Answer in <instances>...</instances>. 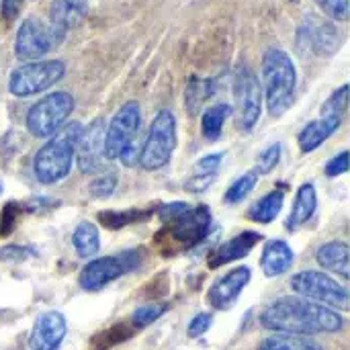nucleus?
<instances>
[{
	"label": "nucleus",
	"instance_id": "a878e982",
	"mask_svg": "<svg viewBox=\"0 0 350 350\" xmlns=\"http://www.w3.org/2000/svg\"><path fill=\"white\" fill-rule=\"evenodd\" d=\"M256 180H258V174L256 172H248L244 176H240L236 183H232V187L226 191V197L224 201L228 205H236V203H242L256 187Z\"/></svg>",
	"mask_w": 350,
	"mask_h": 350
},
{
	"label": "nucleus",
	"instance_id": "72a5a7b5",
	"mask_svg": "<svg viewBox=\"0 0 350 350\" xmlns=\"http://www.w3.org/2000/svg\"><path fill=\"white\" fill-rule=\"evenodd\" d=\"M35 252L27 246H16V244H10V246H2L0 248V260L2 262H23L27 256H33Z\"/></svg>",
	"mask_w": 350,
	"mask_h": 350
},
{
	"label": "nucleus",
	"instance_id": "f704fd0d",
	"mask_svg": "<svg viewBox=\"0 0 350 350\" xmlns=\"http://www.w3.org/2000/svg\"><path fill=\"white\" fill-rule=\"evenodd\" d=\"M211 322H213V316H211V314H207V312L197 314V316L191 320V324H189V336H191V338L203 336V334L211 328Z\"/></svg>",
	"mask_w": 350,
	"mask_h": 350
},
{
	"label": "nucleus",
	"instance_id": "412c9836",
	"mask_svg": "<svg viewBox=\"0 0 350 350\" xmlns=\"http://www.w3.org/2000/svg\"><path fill=\"white\" fill-rule=\"evenodd\" d=\"M316 207H318V193H316V187L312 183H306L299 187L297 191V197L293 201V209H291V215H289V221H287V228L293 230L297 226H304L312 219V215L316 213Z\"/></svg>",
	"mask_w": 350,
	"mask_h": 350
},
{
	"label": "nucleus",
	"instance_id": "4468645a",
	"mask_svg": "<svg viewBox=\"0 0 350 350\" xmlns=\"http://www.w3.org/2000/svg\"><path fill=\"white\" fill-rule=\"evenodd\" d=\"M66 318L51 310L41 314L31 330L29 336V349L31 350H59L64 338H66Z\"/></svg>",
	"mask_w": 350,
	"mask_h": 350
},
{
	"label": "nucleus",
	"instance_id": "dca6fc26",
	"mask_svg": "<svg viewBox=\"0 0 350 350\" xmlns=\"http://www.w3.org/2000/svg\"><path fill=\"white\" fill-rule=\"evenodd\" d=\"M262 240V236L258 232H242L238 234L236 238L228 240L226 244H221L209 258V267L211 269H217L221 265H228V262H234V260H240L244 256L250 254V250Z\"/></svg>",
	"mask_w": 350,
	"mask_h": 350
},
{
	"label": "nucleus",
	"instance_id": "39448f33",
	"mask_svg": "<svg viewBox=\"0 0 350 350\" xmlns=\"http://www.w3.org/2000/svg\"><path fill=\"white\" fill-rule=\"evenodd\" d=\"M74 111V96L66 90H55L39 98L27 113V129L33 137H51L57 133Z\"/></svg>",
	"mask_w": 350,
	"mask_h": 350
},
{
	"label": "nucleus",
	"instance_id": "c756f323",
	"mask_svg": "<svg viewBox=\"0 0 350 350\" xmlns=\"http://www.w3.org/2000/svg\"><path fill=\"white\" fill-rule=\"evenodd\" d=\"M281 160V144H271L256 156V174H269Z\"/></svg>",
	"mask_w": 350,
	"mask_h": 350
},
{
	"label": "nucleus",
	"instance_id": "9d476101",
	"mask_svg": "<svg viewBox=\"0 0 350 350\" xmlns=\"http://www.w3.org/2000/svg\"><path fill=\"white\" fill-rule=\"evenodd\" d=\"M142 127V107L137 100H127L111 119L105 133V158L119 160L123 150L137 139Z\"/></svg>",
	"mask_w": 350,
	"mask_h": 350
},
{
	"label": "nucleus",
	"instance_id": "2eb2a0df",
	"mask_svg": "<svg viewBox=\"0 0 350 350\" xmlns=\"http://www.w3.org/2000/svg\"><path fill=\"white\" fill-rule=\"evenodd\" d=\"M125 267L119 260V256H105V258H96L90 260L82 273H80V287L84 291H98L103 287H107L109 283H113L115 279H119L121 275H125Z\"/></svg>",
	"mask_w": 350,
	"mask_h": 350
},
{
	"label": "nucleus",
	"instance_id": "aec40b11",
	"mask_svg": "<svg viewBox=\"0 0 350 350\" xmlns=\"http://www.w3.org/2000/svg\"><path fill=\"white\" fill-rule=\"evenodd\" d=\"M320 267H324L326 271L338 275L340 279H349V246L347 242H328L324 244L318 254H316Z\"/></svg>",
	"mask_w": 350,
	"mask_h": 350
},
{
	"label": "nucleus",
	"instance_id": "7ed1b4c3",
	"mask_svg": "<svg viewBox=\"0 0 350 350\" xmlns=\"http://www.w3.org/2000/svg\"><path fill=\"white\" fill-rule=\"evenodd\" d=\"M297 72L293 59L283 49L271 47L262 55V86L271 115H283L295 98Z\"/></svg>",
	"mask_w": 350,
	"mask_h": 350
},
{
	"label": "nucleus",
	"instance_id": "f03ea898",
	"mask_svg": "<svg viewBox=\"0 0 350 350\" xmlns=\"http://www.w3.org/2000/svg\"><path fill=\"white\" fill-rule=\"evenodd\" d=\"M80 133L82 125L78 121L66 123L45 142L43 148L37 150L33 158V174L41 185H55L70 174Z\"/></svg>",
	"mask_w": 350,
	"mask_h": 350
},
{
	"label": "nucleus",
	"instance_id": "2f4dec72",
	"mask_svg": "<svg viewBox=\"0 0 350 350\" xmlns=\"http://www.w3.org/2000/svg\"><path fill=\"white\" fill-rule=\"evenodd\" d=\"M318 6L334 21L349 18V0H316Z\"/></svg>",
	"mask_w": 350,
	"mask_h": 350
},
{
	"label": "nucleus",
	"instance_id": "ddd939ff",
	"mask_svg": "<svg viewBox=\"0 0 350 350\" xmlns=\"http://www.w3.org/2000/svg\"><path fill=\"white\" fill-rule=\"evenodd\" d=\"M250 279H252V271L248 267H238V269L230 271L228 275H224L221 279H217L209 287V293H207L211 308L221 310V312L230 310L238 301L240 293L250 283Z\"/></svg>",
	"mask_w": 350,
	"mask_h": 350
},
{
	"label": "nucleus",
	"instance_id": "5701e85b",
	"mask_svg": "<svg viewBox=\"0 0 350 350\" xmlns=\"http://www.w3.org/2000/svg\"><path fill=\"white\" fill-rule=\"evenodd\" d=\"M258 350H324L320 342L299 334H275L260 342Z\"/></svg>",
	"mask_w": 350,
	"mask_h": 350
},
{
	"label": "nucleus",
	"instance_id": "bb28decb",
	"mask_svg": "<svg viewBox=\"0 0 350 350\" xmlns=\"http://www.w3.org/2000/svg\"><path fill=\"white\" fill-rule=\"evenodd\" d=\"M211 94V82L209 80H191L187 92H185V105L191 109V113H197L199 105H203Z\"/></svg>",
	"mask_w": 350,
	"mask_h": 350
},
{
	"label": "nucleus",
	"instance_id": "c85d7f7f",
	"mask_svg": "<svg viewBox=\"0 0 350 350\" xmlns=\"http://www.w3.org/2000/svg\"><path fill=\"white\" fill-rule=\"evenodd\" d=\"M166 310H168L166 304H148V306H142V308H137L133 312L131 322H133L135 328H146V326L154 324L158 318H162L166 314Z\"/></svg>",
	"mask_w": 350,
	"mask_h": 350
},
{
	"label": "nucleus",
	"instance_id": "9b49d317",
	"mask_svg": "<svg viewBox=\"0 0 350 350\" xmlns=\"http://www.w3.org/2000/svg\"><path fill=\"white\" fill-rule=\"evenodd\" d=\"M234 94L238 98L240 115L238 123L242 131H252L260 119V105H262V88L258 78L242 66L236 72V82H234Z\"/></svg>",
	"mask_w": 350,
	"mask_h": 350
},
{
	"label": "nucleus",
	"instance_id": "0eeeda50",
	"mask_svg": "<svg viewBox=\"0 0 350 350\" xmlns=\"http://www.w3.org/2000/svg\"><path fill=\"white\" fill-rule=\"evenodd\" d=\"M160 217L170 226L174 240L187 246L201 242L211 226V211L207 205L191 207L187 203H172L160 209Z\"/></svg>",
	"mask_w": 350,
	"mask_h": 350
},
{
	"label": "nucleus",
	"instance_id": "7c9ffc66",
	"mask_svg": "<svg viewBox=\"0 0 350 350\" xmlns=\"http://www.w3.org/2000/svg\"><path fill=\"white\" fill-rule=\"evenodd\" d=\"M90 193L96 197V199H105V197H111L117 189V176L115 174H105V176H98L90 183Z\"/></svg>",
	"mask_w": 350,
	"mask_h": 350
},
{
	"label": "nucleus",
	"instance_id": "f8f14e48",
	"mask_svg": "<svg viewBox=\"0 0 350 350\" xmlns=\"http://www.w3.org/2000/svg\"><path fill=\"white\" fill-rule=\"evenodd\" d=\"M105 119L96 117L88 127H82L78 146H76V158L78 168L82 174H96L105 168Z\"/></svg>",
	"mask_w": 350,
	"mask_h": 350
},
{
	"label": "nucleus",
	"instance_id": "6ab92c4d",
	"mask_svg": "<svg viewBox=\"0 0 350 350\" xmlns=\"http://www.w3.org/2000/svg\"><path fill=\"white\" fill-rule=\"evenodd\" d=\"M293 250L289 248L287 242L283 240H271L267 242L265 250H262V258H260V267L262 273L267 277H279L285 275L291 267H293Z\"/></svg>",
	"mask_w": 350,
	"mask_h": 350
},
{
	"label": "nucleus",
	"instance_id": "6e6552de",
	"mask_svg": "<svg viewBox=\"0 0 350 350\" xmlns=\"http://www.w3.org/2000/svg\"><path fill=\"white\" fill-rule=\"evenodd\" d=\"M291 289L299 297L316 301L330 310H347L349 308V289L326 273H318V271L297 273L291 279Z\"/></svg>",
	"mask_w": 350,
	"mask_h": 350
},
{
	"label": "nucleus",
	"instance_id": "f257e3e1",
	"mask_svg": "<svg viewBox=\"0 0 350 350\" xmlns=\"http://www.w3.org/2000/svg\"><path fill=\"white\" fill-rule=\"evenodd\" d=\"M260 324L262 328L281 334L314 336L340 332L345 318L336 310L304 297H281L260 314Z\"/></svg>",
	"mask_w": 350,
	"mask_h": 350
},
{
	"label": "nucleus",
	"instance_id": "cd10ccee",
	"mask_svg": "<svg viewBox=\"0 0 350 350\" xmlns=\"http://www.w3.org/2000/svg\"><path fill=\"white\" fill-rule=\"evenodd\" d=\"M347 107H349V84H342L338 90H334L330 94V98L324 103L322 107V115H334L345 119L347 115Z\"/></svg>",
	"mask_w": 350,
	"mask_h": 350
},
{
	"label": "nucleus",
	"instance_id": "473e14b6",
	"mask_svg": "<svg viewBox=\"0 0 350 350\" xmlns=\"http://www.w3.org/2000/svg\"><path fill=\"white\" fill-rule=\"evenodd\" d=\"M221 160H224V154H211V156H205L197 162L195 166V174H201V176H215L219 166H221Z\"/></svg>",
	"mask_w": 350,
	"mask_h": 350
},
{
	"label": "nucleus",
	"instance_id": "1a4fd4ad",
	"mask_svg": "<svg viewBox=\"0 0 350 350\" xmlns=\"http://www.w3.org/2000/svg\"><path fill=\"white\" fill-rule=\"evenodd\" d=\"M66 33L57 31L49 23H43L35 16H29L21 23L14 37V55L25 62H37L55 49Z\"/></svg>",
	"mask_w": 350,
	"mask_h": 350
},
{
	"label": "nucleus",
	"instance_id": "a211bd4d",
	"mask_svg": "<svg viewBox=\"0 0 350 350\" xmlns=\"http://www.w3.org/2000/svg\"><path fill=\"white\" fill-rule=\"evenodd\" d=\"M340 123H342V119H340V117H334V115H322L320 119L308 123V125L301 129L299 139H297L301 152L310 154V152H314L316 148H320V146H322V144L340 127Z\"/></svg>",
	"mask_w": 350,
	"mask_h": 350
},
{
	"label": "nucleus",
	"instance_id": "4c0bfd02",
	"mask_svg": "<svg viewBox=\"0 0 350 350\" xmlns=\"http://www.w3.org/2000/svg\"><path fill=\"white\" fill-rule=\"evenodd\" d=\"M4 193V185H2V180H0V195Z\"/></svg>",
	"mask_w": 350,
	"mask_h": 350
},
{
	"label": "nucleus",
	"instance_id": "f3484780",
	"mask_svg": "<svg viewBox=\"0 0 350 350\" xmlns=\"http://www.w3.org/2000/svg\"><path fill=\"white\" fill-rule=\"evenodd\" d=\"M88 12L86 0H51L49 6V25L62 33H68L72 27H78Z\"/></svg>",
	"mask_w": 350,
	"mask_h": 350
},
{
	"label": "nucleus",
	"instance_id": "4be33fe9",
	"mask_svg": "<svg viewBox=\"0 0 350 350\" xmlns=\"http://www.w3.org/2000/svg\"><path fill=\"white\" fill-rule=\"evenodd\" d=\"M72 244H74V250L80 258H90L98 252L100 248V234H98V228L94 224H88V221H82L76 230H74V236H72Z\"/></svg>",
	"mask_w": 350,
	"mask_h": 350
},
{
	"label": "nucleus",
	"instance_id": "423d86ee",
	"mask_svg": "<svg viewBox=\"0 0 350 350\" xmlns=\"http://www.w3.org/2000/svg\"><path fill=\"white\" fill-rule=\"evenodd\" d=\"M66 74V64L62 59H37L27 62L12 70L8 78V90L14 96H33L53 84H57Z\"/></svg>",
	"mask_w": 350,
	"mask_h": 350
},
{
	"label": "nucleus",
	"instance_id": "20e7f679",
	"mask_svg": "<svg viewBox=\"0 0 350 350\" xmlns=\"http://www.w3.org/2000/svg\"><path fill=\"white\" fill-rule=\"evenodd\" d=\"M174 148H176V117L172 111L162 109L154 117L148 137L142 146V152H139L142 168L144 170L164 168L170 162Z\"/></svg>",
	"mask_w": 350,
	"mask_h": 350
},
{
	"label": "nucleus",
	"instance_id": "393cba45",
	"mask_svg": "<svg viewBox=\"0 0 350 350\" xmlns=\"http://www.w3.org/2000/svg\"><path fill=\"white\" fill-rule=\"evenodd\" d=\"M283 207V193L281 191H273L269 195H265L248 213V217L256 224H271L277 219V215L281 213Z\"/></svg>",
	"mask_w": 350,
	"mask_h": 350
},
{
	"label": "nucleus",
	"instance_id": "b1692460",
	"mask_svg": "<svg viewBox=\"0 0 350 350\" xmlns=\"http://www.w3.org/2000/svg\"><path fill=\"white\" fill-rule=\"evenodd\" d=\"M230 115H232V107L226 105V103H219V105L209 107L203 113V117H201V133H203V137L209 139V142L219 139L221 129H224V123H226V119Z\"/></svg>",
	"mask_w": 350,
	"mask_h": 350
},
{
	"label": "nucleus",
	"instance_id": "e433bc0d",
	"mask_svg": "<svg viewBox=\"0 0 350 350\" xmlns=\"http://www.w3.org/2000/svg\"><path fill=\"white\" fill-rule=\"evenodd\" d=\"M213 178H215V176H201V174H195L193 178H189V180L185 183V189H187L189 193H203V191H207V189L213 185Z\"/></svg>",
	"mask_w": 350,
	"mask_h": 350
},
{
	"label": "nucleus",
	"instance_id": "c9c22d12",
	"mask_svg": "<svg viewBox=\"0 0 350 350\" xmlns=\"http://www.w3.org/2000/svg\"><path fill=\"white\" fill-rule=\"evenodd\" d=\"M349 170V152H340L336 158H332L328 164H326V174L328 176H338V174H345Z\"/></svg>",
	"mask_w": 350,
	"mask_h": 350
}]
</instances>
